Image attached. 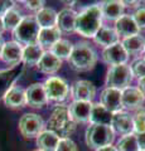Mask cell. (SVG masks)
Wrapping results in <instances>:
<instances>
[{
	"instance_id": "obj_1",
	"label": "cell",
	"mask_w": 145,
	"mask_h": 151,
	"mask_svg": "<svg viewBox=\"0 0 145 151\" xmlns=\"http://www.w3.org/2000/svg\"><path fill=\"white\" fill-rule=\"evenodd\" d=\"M102 27V14L99 4L88 5L77 13L74 32L85 38H93Z\"/></svg>"
},
{
	"instance_id": "obj_2",
	"label": "cell",
	"mask_w": 145,
	"mask_h": 151,
	"mask_svg": "<svg viewBox=\"0 0 145 151\" xmlns=\"http://www.w3.org/2000/svg\"><path fill=\"white\" fill-rule=\"evenodd\" d=\"M68 62L77 72H87L96 65L97 54L87 42H78L76 45H73Z\"/></svg>"
},
{
	"instance_id": "obj_3",
	"label": "cell",
	"mask_w": 145,
	"mask_h": 151,
	"mask_svg": "<svg viewBox=\"0 0 145 151\" xmlns=\"http://www.w3.org/2000/svg\"><path fill=\"white\" fill-rule=\"evenodd\" d=\"M76 122H73L68 112V107L57 106L50 113L48 120V130L58 135L59 139H69L76 131Z\"/></svg>"
},
{
	"instance_id": "obj_4",
	"label": "cell",
	"mask_w": 145,
	"mask_h": 151,
	"mask_svg": "<svg viewBox=\"0 0 145 151\" xmlns=\"http://www.w3.org/2000/svg\"><path fill=\"white\" fill-rule=\"evenodd\" d=\"M115 140V132L111 126L91 125L86 130V144L90 149L99 150L105 146L112 145Z\"/></svg>"
},
{
	"instance_id": "obj_5",
	"label": "cell",
	"mask_w": 145,
	"mask_h": 151,
	"mask_svg": "<svg viewBox=\"0 0 145 151\" xmlns=\"http://www.w3.org/2000/svg\"><path fill=\"white\" fill-rule=\"evenodd\" d=\"M40 27L35 20V17H24L15 29L13 30V37L20 45H30L37 43Z\"/></svg>"
},
{
	"instance_id": "obj_6",
	"label": "cell",
	"mask_w": 145,
	"mask_h": 151,
	"mask_svg": "<svg viewBox=\"0 0 145 151\" xmlns=\"http://www.w3.org/2000/svg\"><path fill=\"white\" fill-rule=\"evenodd\" d=\"M133 73L128 64L120 65H111L106 73L105 83L109 88H115L119 91L130 87V83L133 81Z\"/></svg>"
},
{
	"instance_id": "obj_7",
	"label": "cell",
	"mask_w": 145,
	"mask_h": 151,
	"mask_svg": "<svg viewBox=\"0 0 145 151\" xmlns=\"http://www.w3.org/2000/svg\"><path fill=\"white\" fill-rule=\"evenodd\" d=\"M45 94L48 101L53 102H62L68 97L69 86L68 83L61 77H49L43 83Z\"/></svg>"
},
{
	"instance_id": "obj_8",
	"label": "cell",
	"mask_w": 145,
	"mask_h": 151,
	"mask_svg": "<svg viewBox=\"0 0 145 151\" xmlns=\"http://www.w3.org/2000/svg\"><path fill=\"white\" fill-rule=\"evenodd\" d=\"M44 130V121L37 113H24L19 120V131L25 139H34Z\"/></svg>"
},
{
	"instance_id": "obj_9",
	"label": "cell",
	"mask_w": 145,
	"mask_h": 151,
	"mask_svg": "<svg viewBox=\"0 0 145 151\" xmlns=\"http://www.w3.org/2000/svg\"><path fill=\"white\" fill-rule=\"evenodd\" d=\"M24 67L25 65L20 63L8 69L0 70V100H3L5 94L9 92V89L14 87V83L24 72Z\"/></svg>"
},
{
	"instance_id": "obj_10",
	"label": "cell",
	"mask_w": 145,
	"mask_h": 151,
	"mask_svg": "<svg viewBox=\"0 0 145 151\" xmlns=\"http://www.w3.org/2000/svg\"><path fill=\"white\" fill-rule=\"evenodd\" d=\"M145 96L138 87H128L121 91V105L123 108L129 111H138L143 108Z\"/></svg>"
},
{
	"instance_id": "obj_11",
	"label": "cell",
	"mask_w": 145,
	"mask_h": 151,
	"mask_svg": "<svg viewBox=\"0 0 145 151\" xmlns=\"http://www.w3.org/2000/svg\"><path fill=\"white\" fill-rule=\"evenodd\" d=\"M48 103L43 83H33L25 89V105L40 108Z\"/></svg>"
},
{
	"instance_id": "obj_12",
	"label": "cell",
	"mask_w": 145,
	"mask_h": 151,
	"mask_svg": "<svg viewBox=\"0 0 145 151\" xmlns=\"http://www.w3.org/2000/svg\"><path fill=\"white\" fill-rule=\"evenodd\" d=\"M102 59L106 64L110 65H120V64H126L129 60V54L126 53L124 49L123 44L116 43L111 47L104 48L102 50Z\"/></svg>"
},
{
	"instance_id": "obj_13",
	"label": "cell",
	"mask_w": 145,
	"mask_h": 151,
	"mask_svg": "<svg viewBox=\"0 0 145 151\" xmlns=\"http://www.w3.org/2000/svg\"><path fill=\"white\" fill-rule=\"evenodd\" d=\"M111 129L114 132H118L121 135H130L134 134V124H133V116H130L126 111H119L116 113H112L111 119Z\"/></svg>"
},
{
	"instance_id": "obj_14",
	"label": "cell",
	"mask_w": 145,
	"mask_h": 151,
	"mask_svg": "<svg viewBox=\"0 0 145 151\" xmlns=\"http://www.w3.org/2000/svg\"><path fill=\"white\" fill-rule=\"evenodd\" d=\"M0 58L4 63H6L10 67L20 64L23 59V47L19 43H17L15 40L6 42V43H4Z\"/></svg>"
},
{
	"instance_id": "obj_15",
	"label": "cell",
	"mask_w": 145,
	"mask_h": 151,
	"mask_svg": "<svg viewBox=\"0 0 145 151\" xmlns=\"http://www.w3.org/2000/svg\"><path fill=\"white\" fill-rule=\"evenodd\" d=\"M71 93L74 101L92 102V100L96 96V88L92 82L82 79V81H77L72 84Z\"/></svg>"
},
{
	"instance_id": "obj_16",
	"label": "cell",
	"mask_w": 145,
	"mask_h": 151,
	"mask_svg": "<svg viewBox=\"0 0 145 151\" xmlns=\"http://www.w3.org/2000/svg\"><path fill=\"white\" fill-rule=\"evenodd\" d=\"M100 103L111 113H116L121 111L123 110V105H121V91L106 87L101 92Z\"/></svg>"
},
{
	"instance_id": "obj_17",
	"label": "cell",
	"mask_w": 145,
	"mask_h": 151,
	"mask_svg": "<svg viewBox=\"0 0 145 151\" xmlns=\"http://www.w3.org/2000/svg\"><path fill=\"white\" fill-rule=\"evenodd\" d=\"M92 110V102H82V101H73L68 107L69 116L73 122L76 124H86L90 122Z\"/></svg>"
},
{
	"instance_id": "obj_18",
	"label": "cell",
	"mask_w": 145,
	"mask_h": 151,
	"mask_svg": "<svg viewBox=\"0 0 145 151\" xmlns=\"http://www.w3.org/2000/svg\"><path fill=\"white\" fill-rule=\"evenodd\" d=\"M115 30L119 34V37H123L124 39L129 37L138 35L140 33L139 27L135 23L133 15H130V14H124L123 17L115 22Z\"/></svg>"
},
{
	"instance_id": "obj_19",
	"label": "cell",
	"mask_w": 145,
	"mask_h": 151,
	"mask_svg": "<svg viewBox=\"0 0 145 151\" xmlns=\"http://www.w3.org/2000/svg\"><path fill=\"white\" fill-rule=\"evenodd\" d=\"M37 67L42 73L45 74H53L58 72L59 68L62 67V59H59L58 57H56L52 52L47 50L42 55L40 60L37 64Z\"/></svg>"
},
{
	"instance_id": "obj_20",
	"label": "cell",
	"mask_w": 145,
	"mask_h": 151,
	"mask_svg": "<svg viewBox=\"0 0 145 151\" xmlns=\"http://www.w3.org/2000/svg\"><path fill=\"white\" fill-rule=\"evenodd\" d=\"M124 8L125 6L123 1H118V0H109V1H102L100 4L102 18H105L106 20L116 22L124 15Z\"/></svg>"
},
{
	"instance_id": "obj_21",
	"label": "cell",
	"mask_w": 145,
	"mask_h": 151,
	"mask_svg": "<svg viewBox=\"0 0 145 151\" xmlns=\"http://www.w3.org/2000/svg\"><path fill=\"white\" fill-rule=\"evenodd\" d=\"M62 32L58 29V27L52 28H42L39 30L38 38H37V43H38L42 48H52V47L61 39Z\"/></svg>"
},
{
	"instance_id": "obj_22",
	"label": "cell",
	"mask_w": 145,
	"mask_h": 151,
	"mask_svg": "<svg viewBox=\"0 0 145 151\" xmlns=\"http://www.w3.org/2000/svg\"><path fill=\"white\" fill-rule=\"evenodd\" d=\"M76 17L77 13L73 9L64 8L59 13H57V27L61 32L72 33L76 27Z\"/></svg>"
},
{
	"instance_id": "obj_23",
	"label": "cell",
	"mask_w": 145,
	"mask_h": 151,
	"mask_svg": "<svg viewBox=\"0 0 145 151\" xmlns=\"http://www.w3.org/2000/svg\"><path fill=\"white\" fill-rule=\"evenodd\" d=\"M119 34L116 33L115 28L110 27H101L100 30L96 33V35L93 37V40L96 42L99 45L107 48L116 43H119Z\"/></svg>"
},
{
	"instance_id": "obj_24",
	"label": "cell",
	"mask_w": 145,
	"mask_h": 151,
	"mask_svg": "<svg viewBox=\"0 0 145 151\" xmlns=\"http://www.w3.org/2000/svg\"><path fill=\"white\" fill-rule=\"evenodd\" d=\"M3 100L9 108H20L25 105V91L19 86H14L9 89Z\"/></svg>"
},
{
	"instance_id": "obj_25",
	"label": "cell",
	"mask_w": 145,
	"mask_h": 151,
	"mask_svg": "<svg viewBox=\"0 0 145 151\" xmlns=\"http://www.w3.org/2000/svg\"><path fill=\"white\" fill-rule=\"evenodd\" d=\"M44 53V49L38 44H30V45H25L23 48V59L22 63L24 65H29V67H33V65H37L38 62L40 60L42 55Z\"/></svg>"
},
{
	"instance_id": "obj_26",
	"label": "cell",
	"mask_w": 145,
	"mask_h": 151,
	"mask_svg": "<svg viewBox=\"0 0 145 151\" xmlns=\"http://www.w3.org/2000/svg\"><path fill=\"white\" fill-rule=\"evenodd\" d=\"M58 141H59L58 135H56L50 130H43L37 136L38 150H42V151H56Z\"/></svg>"
},
{
	"instance_id": "obj_27",
	"label": "cell",
	"mask_w": 145,
	"mask_h": 151,
	"mask_svg": "<svg viewBox=\"0 0 145 151\" xmlns=\"http://www.w3.org/2000/svg\"><path fill=\"white\" fill-rule=\"evenodd\" d=\"M112 113L109 112L101 103H92V110L90 116L91 125H111Z\"/></svg>"
},
{
	"instance_id": "obj_28",
	"label": "cell",
	"mask_w": 145,
	"mask_h": 151,
	"mask_svg": "<svg viewBox=\"0 0 145 151\" xmlns=\"http://www.w3.org/2000/svg\"><path fill=\"white\" fill-rule=\"evenodd\" d=\"M121 44H123L124 49L129 55H138L145 50V38L140 34L129 37V38H125L121 42Z\"/></svg>"
},
{
	"instance_id": "obj_29",
	"label": "cell",
	"mask_w": 145,
	"mask_h": 151,
	"mask_svg": "<svg viewBox=\"0 0 145 151\" xmlns=\"http://www.w3.org/2000/svg\"><path fill=\"white\" fill-rule=\"evenodd\" d=\"M35 20L38 25L42 28H52L57 27V12L52 8H42L35 14Z\"/></svg>"
},
{
	"instance_id": "obj_30",
	"label": "cell",
	"mask_w": 145,
	"mask_h": 151,
	"mask_svg": "<svg viewBox=\"0 0 145 151\" xmlns=\"http://www.w3.org/2000/svg\"><path fill=\"white\" fill-rule=\"evenodd\" d=\"M3 18V24H4V29L5 30H14L15 28L19 25V23L22 22V14L20 12H18L15 8H10L9 10L5 12V14L1 17Z\"/></svg>"
},
{
	"instance_id": "obj_31",
	"label": "cell",
	"mask_w": 145,
	"mask_h": 151,
	"mask_svg": "<svg viewBox=\"0 0 145 151\" xmlns=\"http://www.w3.org/2000/svg\"><path fill=\"white\" fill-rule=\"evenodd\" d=\"M72 49H73V45L69 40L59 39L57 43L49 49V52H52L56 57H58L59 59L63 60V59L69 58V55H71V53H72Z\"/></svg>"
},
{
	"instance_id": "obj_32",
	"label": "cell",
	"mask_w": 145,
	"mask_h": 151,
	"mask_svg": "<svg viewBox=\"0 0 145 151\" xmlns=\"http://www.w3.org/2000/svg\"><path fill=\"white\" fill-rule=\"evenodd\" d=\"M115 147L118 151H140L139 145H138V140H136V135L135 134L123 136V137L118 141Z\"/></svg>"
},
{
	"instance_id": "obj_33",
	"label": "cell",
	"mask_w": 145,
	"mask_h": 151,
	"mask_svg": "<svg viewBox=\"0 0 145 151\" xmlns=\"http://www.w3.org/2000/svg\"><path fill=\"white\" fill-rule=\"evenodd\" d=\"M134 124V134H141L145 132V108H140L133 116Z\"/></svg>"
},
{
	"instance_id": "obj_34",
	"label": "cell",
	"mask_w": 145,
	"mask_h": 151,
	"mask_svg": "<svg viewBox=\"0 0 145 151\" xmlns=\"http://www.w3.org/2000/svg\"><path fill=\"white\" fill-rule=\"evenodd\" d=\"M133 77H136L138 79H141L145 77V60L144 58H138L130 65Z\"/></svg>"
},
{
	"instance_id": "obj_35",
	"label": "cell",
	"mask_w": 145,
	"mask_h": 151,
	"mask_svg": "<svg viewBox=\"0 0 145 151\" xmlns=\"http://www.w3.org/2000/svg\"><path fill=\"white\" fill-rule=\"evenodd\" d=\"M56 151H78V149L71 139H59Z\"/></svg>"
},
{
	"instance_id": "obj_36",
	"label": "cell",
	"mask_w": 145,
	"mask_h": 151,
	"mask_svg": "<svg viewBox=\"0 0 145 151\" xmlns=\"http://www.w3.org/2000/svg\"><path fill=\"white\" fill-rule=\"evenodd\" d=\"M133 18L136 25L139 27V29H145V6H140L135 10V13L133 14Z\"/></svg>"
},
{
	"instance_id": "obj_37",
	"label": "cell",
	"mask_w": 145,
	"mask_h": 151,
	"mask_svg": "<svg viewBox=\"0 0 145 151\" xmlns=\"http://www.w3.org/2000/svg\"><path fill=\"white\" fill-rule=\"evenodd\" d=\"M25 6L28 9H30V10L33 12H39L42 8H44V1H39V0H37V1H24Z\"/></svg>"
},
{
	"instance_id": "obj_38",
	"label": "cell",
	"mask_w": 145,
	"mask_h": 151,
	"mask_svg": "<svg viewBox=\"0 0 145 151\" xmlns=\"http://www.w3.org/2000/svg\"><path fill=\"white\" fill-rule=\"evenodd\" d=\"M13 1H4V0H0V17H3L5 14L6 10H9L10 8H13Z\"/></svg>"
},
{
	"instance_id": "obj_39",
	"label": "cell",
	"mask_w": 145,
	"mask_h": 151,
	"mask_svg": "<svg viewBox=\"0 0 145 151\" xmlns=\"http://www.w3.org/2000/svg\"><path fill=\"white\" fill-rule=\"evenodd\" d=\"M135 135H136L139 150L140 151H145V132H141V134H135Z\"/></svg>"
},
{
	"instance_id": "obj_40",
	"label": "cell",
	"mask_w": 145,
	"mask_h": 151,
	"mask_svg": "<svg viewBox=\"0 0 145 151\" xmlns=\"http://www.w3.org/2000/svg\"><path fill=\"white\" fill-rule=\"evenodd\" d=\"M138 88L140 89V91H141V93L145 96V77L138 81Z\"/></svg>"
},
{
	"instance_id": "obj_41",
	"label": "cell",
	"mask_w": 145,
	"mask_h": 151,
	"mask_svg": "<svg viewBox=\"0 0 145 151\" xmlns=\"http://www.w3.org/2000/svg\"><path fill=\"white\" fill-rule=\"evenodd\" d=\"M96 151H118V150H116V147H115V146L110 145V146H105V147H101V149L96 150Z\"/></svg>"
},
{
	"instance_id": "obj_42",
	"label": "cell",
	"mask_w": 145,
	"mask_h": 151,
	"mask_svg": "<svg viewBox=\"0 0 145 151\" xmlns=\"http://www.w3.org/2000/svg\"><path fill=\"white\" fill-rule=\"evenodd\" d=\"M4 30H5V29H4V24H3V18L0 17V35H1V33Z\"/></svg>"
},
{
	"instance_id": "obj_43",
	"label": "cell",
	"mask_w": 145,
	"mask_h": 151,
	"mask_svg": "<svg viewBox=\"0 0 145 151\" xmlns=\"http://www.w3.org/2000/svg\"><path fill=\"white\" fill-rule=\"evenodd\" d=\"M3 47H4V40H3V38H1V35H0V54H1Z\"/></svg>"
},
{
	"instance_id": "obj_44",
	"label": "cell",
	"mask_w": 145,
	"mask_h": 151,
	"mask_svg": "<svg viewBox=\"0 0 145 151\" xmlns=\"http://www.w3.org/2000/svg\"><path fill=\"white\" fill-rule=\"evenodd\" d=\"M33 151H42V150H33Z\"/></svg>"
},
{
	"instance_id": "obj_45",
	"label": "cell",
	"mask_w": 145,
	"mask_h": 151,
	"mask_svg": "<svg viewBox=\"0 0 145 151\" xmlns=\"http://www.w3.org/2000/svg\"><path fill=\"white\" fill-rule=\"evenodd\" d=\"M144 60H145V55H144Z\"/></svg>"
},
{
	"instance_id": "obj_46",
	"label": "cell",
	"mask_w": 145,
	"mask_h": 151,
	"mask_svg": "<svg viewBox=\"0 0 145 151\" xmlns=\"http://www.w3.org/2000/svg\"><path fill=\"white\" fill-rule=\"evenodd\" d=\"M144 52H145V50H144Z\"/></svg>"
}]
</instances>
